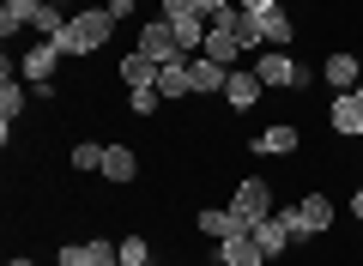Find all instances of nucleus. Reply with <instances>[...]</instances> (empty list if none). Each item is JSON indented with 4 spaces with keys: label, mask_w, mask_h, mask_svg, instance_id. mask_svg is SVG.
<instances>
[{
    "label": "nucleus",
    "mask_w": 363,
    "mask_h": 266,
    "mask_svg": "<svg viewBox=\"0 0 363 266\" xmlns=\"http://www.w3.org/2000/svg\"><path fill=\"white\" fill-rule=\"evenodd\" d=\"M109 31H116L109 6H85V13H73V18H67V31H61V37H49V43H61V55L85 61V55H97L109 43Z\"/></svg>",
    "instance_id": "nucleus-1"
},
{
    "label": "nucleus",
    "mask_w": 363,
    "mask_h": 266,
    "mask_svg": "<svg viewBox=\"0 0 363 266\" xmlns=\"http://www.w3.org/2000/svg\"><path fill=\"white\" fill-rule=\"evenodd\" d=\"M279 218L291 224V242H309V236H321L333 224V200L327 194H303L297 206H279Z\"/></svg>",
    "instance_id": "nucleus-2"
},
{
    "label": "nucleus",
    "mask_w": 363,
    "mask_h": 266,
    "mask_svg": "<svg viewBox=\"0 0 363 266\" xmlns=\"http://www.w3.org/2000/svg\"><path fill=\"white\" fill-rule=\"evenodd\" d=\"M255 79L267 91H303V67L291 61L285 49H267V55H255Z\"/></svg>",
    "instance_id": "nucleus-3"
},
{
    "label": "nucleus",
    "mask_w": 363,
    "mask_h": 266,
    "mask_svg": "<svg viewBox=\"0 0 363 266\" xmlns=\"http://www.w3.org/2000/svg\"><path fill=\"white\" fill-rule=\"evenodd\" d=\"M230 212L242 218L248 230H255L260 218H272L279 206H272V188H267V182H260V176H248V182H236V194H230Z\"/></svg>",
    "instance_id": "nucleus-4"
},
{
    "label": "nucleus",
    "mask_w": 363,
    "mask_h": 266,
    "mask_svg": "<svg viewBox=\"0 0 363 266\" xmlns=\"http://www.w3.org/2000/svg\"><path fill=\"white\" fill-rule=\"evenodd\" d=\"M140 55H152L157 67L188 61V55H182V37H176V25H169V18H145V25H140Z\"/></svg>",
    "instance_id": "nucleus-5"
},
{
    "label": "nucleus",
    "mask_w": 363,
    "mask_h": 266,
    "mask_svg": "<svg viewBox=\"0 0 363 266\" xmlns=\"http://www.w3.org/2000/svg\"><path fill=\"white\" fill-rule=\"evenodd\" d=\"M248 145H255V157H291V152H303V127L272 121V127H260Z\"/></svg>",
    "instance_id": "nucleus-6"
},
{
    "label": "nucleus",
    "mask_w": 363,
    "mask_h": 266,
    "mask_svg": "<svg viewBox=\"0 0 363 266\" xmlns=\"http://www.w3.org/2000/svg\"><path fill=\"white\" fill-rule=\"evenodd\" d=\"M61 266H121V248H109L104 236H91V242H61Z\"/></svg>",
    "instance_id": "nucleus-7"
},
{
    "label": "nucleus",
    "mask_w": 363,
    "mask_h": 266,
    "mask_svg": "<svg viewBox=\"0 0 363 266\" xmlns=\"http://www.w3.org/2000/svg\"><path fill=\"white\" fill-rule=\"evenodd\" d=\"M327 121H333V133H357L363 140V103H357V91H333V103H327Z\"/></svg>",
    "instance_id": "nucleus-8"
},
{
    "label": "nucleus",
    "mask_w": 363,
    "mask_h": 266,
    "mask_svg": "<svg viewBox=\"0 0 363 266\" xmlns=\"http://www.w3.org/2000/svg\"><path fill=\"white\" fill-rule=\"evenodd\" d=\"M55 61H61V43L43 37L37 49H25V61H18V73L30 79V85H55Z\"/></svg>",
    "instance_id": "nucleus-9"
},
{
    "label": "nucleus",
    "mask_w": 363,
    "mask_h": 266,
    "mask_svg": "<svg viewBox=\"0 0 363 266\" xmlns=\"http://www.w3.org/2000/svg\"><path fill=\"white\" fill-rule=\"evenodd\" d=\"M218 266H267V254H260L255 230H236V236L218 242Z\"/></svg>",
    "instance_id": "nucleus-10"
},
{
    "label": "nucleus",
    "mask_w": 363,
    "mask_h": 266,
    "mask_svg": "<svg viewBox=\"0 0 363 266\" xmlns=\"http://www.w3.org/2000/svg\"><path fill=\"white\" fill-rule=\"evenodd\" d=\"M255 31H260L267 49H285L297 37V18H291V6H272V13H255Z\"/></svg>",
    "instance_id": "nucleus-11"
},
{
    "label": "nucleus",
    "mask_w": 363,
    "mask_h": 266,
    "mask_svg": "<svg viewBox=\"0 0 363 266\" xmlns=\"http://www.w3.org/2000/svg\"><path fill=\"white\" fill-rule=\"evenodd\" d=\"M25 115V85H13V61H6V73H0V140L13 145V121Z\"/></svg>",
    "instance_id": "nucleus-12"
},
{
    "label": "nucleus",
    "mask_w": 363,
    "mask_h": 266,
    "mask_svg": "<svg viewBox=\"0 0 363 266\" xmlns=\"http://www.w3.org/2000/svg\"><path fill=\"white\" fill-rule=\"evenodd\" d=\"M321 79H327L333 91H357V85H363V61L339 49V55H327V61H321Z\"/></svg>",
    "instance_id": "nucleus-13"
},
{
    "label": "nucleus",
    "mask_w": 363,
    "mask_h": 266,
    "mask_svg": "<svg viewBox=\"0 0 363 266\" xmlns=\"http://www.w3.org/2000/svg\"><path fill=\"white\" fill-rule=\"evenodd\" d=\"M188 73H194V97H212L230 85V67H218L212 55H188Z\"/></svg>",
    "instance_id": "nucleus-14"
},
{
    "label": "nucleus",
    "mask_w": 363,
    "mask_h": 266,
    "mask_svg": "<svg viewBox=\"0 0 363 266\" xmlns=\"http://www.w3.org/2000/svg\"><path fill=\"white\" fill-rule=\"evenodd\" d=\"M104 182H116V188H128L133 176H140V157H133V145H104V170H97Z\"/></svg>",
    "instance_id": "nucleus-15"
},
{
    "label": "nucleus",
    "mask_w": 363,
    "mask_h": 266,
    "mask_svg": "<svg viewBox=\"0 0 363 266\" xmlns=\"http://www.w3.org/2000/svg\"><path fill=\"white\" fill-rule=\"evenodd\" d=\"M194 224H200V236H206V242H224V236H236V230H248L242 218L230 212V206H206V212H200Z\"/></svg>",
    "instance_id": "nucleus-16"
},
{
    "label": "nucleus",
    "mask_w": 363,
    "mask_h": 266,
    "mask_svg": "<svg viewBox=\"0 0 363 266\" xmlns=\"http://www.w3.org/2000/svg\"><path fill=\"white\" fill-rule=\"evenodd\" d=\"M255 242H260V254H267V260H279V254L291 248V224H285L279 212H272V218H260V224H255Z\"/></svg>",
    "instance_id": "nucleus-17"
},
{
    "label": "nucleus",
    "mask_w": 363,
    "mask_h": 266,
    "mask_svg": "<svg viewBox=\"0 0 363 266\" xmlns=\"http://www.w3.org/2000/svg\"><path fill=\"white\" fill-rule=\"evenodd\" d=\"M200 55H212L218 67H236V55H242V37H236L230 25H212V31H206V49H200Z\"/></svg>",
    "instance_id": "nucleus-18"
},
{
    "label": "nucleus",
    "mask_w": 363,
    "mask_h": 266,
    "mask_svg": "<svg viewBox=\"0 0 363 266\" xmlns=\"http://www.w3.org/2000/svg\"><path fill=\"white\" fill-rule=\"evenodd\" d=\"M260 79H255V67H248V73H230V85H224V103H230V109H255L260 103Z\"/></svg>",
    "instance_id": "nucleus-19"
},
{
    "label": "nucleus",
    "mask_w": 363,
    "mask_h": 266,
    "mask_svg": "<svg viewBox=\"0 0 363 266\" xmlns=\"http://www.w3.org/2000/svg\"><path fill=\"white\" fill-rule=\"evenodd\" d=\"M157 73H164V67H157L152 55H140V49L121 55V85H157Z\"/></svg>",
    "instance_id": "nucleus-20"
},
{
    "label": "nucleus",
    "mask_w": 363,
    "mask_h": 266,
    "mask_svg": "<svg viewBox=\"0 0 363 266\" xmlns=\"http://www.w3.org/2000/svg\"><path fill=\"white\" fill-rule=\"evenodd\" d=\"M157 91H164V103L169 97H194V73H188V61H169L164 73H157Z\"/></svg>",
    "instance_id": "nucleus-21"
},
{
    "label": "nucleus",
    "mask_w": 363,
    "mask_h": 266,
    "mask_svg": "<svg viewBox=\"0 0 363 266\" xmlns=\"http://www.w3.org/2000/svg\"><path fill=\"white\" fill-rule=\"evenodd\" d=\"M37 13H43V0H6L0 6V37H13L18 25H37Z\"/></svg>",
    "instance_id": "nucleus-22"
},
{
    "label": "nucleus",
    "mask_w": 363,
    "mask_h": 266,
    "mask_svg": "<svg viewBox=\"0 0 363 266\" xmlns=\"http://www.w3.org/2000/svg\"><path fill=\"white\" fill-rule=\"evenodd\" d=\"M67 164H73L79 176H97V170H104V145H91V140H79L73 152H67Z\"/></svg>",
    "instance_id": "nucleus-23"
},
{
    "label": "nucleus",
    "mask_w": 363,
    "mask_h": 266,
    "mask_svg": "<svg viewBox=\"0 0 363 266\" xmlns=\"http://www.w3.org/2000/svg\"><path fill=\"white\" fill-rule=\"evenodd\" d=\"M116 248H121V266H152V242L145 236H121Z\"/></svg>",
    "instance_id": "nucleus-24"
},
{
    "label": "nucleus",
    "mask_w": 363,
    "mask_h": 266,
    "mask_svg": "<svg viewBox=\"0 0 363 266\" xmlns=\"http://www.w3.org/2000/svg\"><path fill=\"white\" fill-rule=\"evenodd\" d=\"M157 103H164V91H157V85H133L128 91V109L133 115H157Z\"/></svg>",
    "instance_id": "nucleus-25"
},
{
    "label": "nucleus",
    "mask_w": 363,
    "mask_h": 266,
    "mask_svg": "<svg viewBox=\"0 0 363 266\" xmlns=\"http://www.w3.org/2000/svg\"><path fill=\"white\" fill-rule=\"evenodd\" d=\"M37 31H43V37H61V31H67V13H61V0H43V13H37Z\"/></svg>",
    "instance_id": "nucleus-26"
},
{
    "label": "nucleus",
    "mask_w": 363,
    "mask_h": 266,
    "mask_svg": "<svg viewBox=\"0 0 363 266\" xmlns=\"http://www.w3.org/2000/svg\"><path fill=\"white\" fill-rule=\"evenodd\" d=\"M188 13H194V0H157V18H169V25L188 18Z\"/></svg>",
    "instance_id": "nucleus-27"
},
{
    "label": "nucleus",
    "mask_w": 363,
    "mask_h": 266,
    "mask_svg": "<svg viewBox=\"0 0 363 266\" xmlns=\"http://www.w3.org/2000/svg\"><path fill=\"white\" fill-rule=\"evenodd\" d=\"M224 6H236V0H194V13H206V18H218Z\"/></svg>",
    "instance_id": "nucleus-28"
},
{
    "label": "nucleus",
    "mask_w": 363,
    "mask_h": 266,
    "mask_svg": "<svg viewBox=\"0 0 363 266\" xmlns=\"http://www.w3.org/2000/svg\"><path fill=\"white\" fill-rule=\"evenodd\" d=\"M133 6H140V0H109V18L121 25V18H133Z\"/></svg>",
    "instance_id": "nucleus-29"
},
{
    "label": "nucleus",
    "mask_w": 363,
    "mask_h": 266,
    "mask_svg": "<svg viewBox=\"0 0 363 266\" xmlns=\"http://www.w3.org/2000/svg\"><path fill=\"white\" fill-rule=\"evenodd\" d=\"M242 13H272V6H285V0H236Z\"/></svg>",
    "instance_id": "nucleus-30"
},
{
    "label": "nucleus",
    "mask_w": 363,
    "mask_h": 266,
    "mask_svg": "<svg viewBox=\"0 0 363 266\" xmlns=\"http://www.w3.org/2000/svg\"><path fill=\"white\" fill-rule=\"evenodd\" d=\"M351 218H363V188H357V194H351Z\"/></svg>",
    "instance_id": "nucleus-31"
},
{
    "label": "nucleus",
    "mask_w": 363,
    "mask_h": 266,
    "mask_svg": "<svg viewBox=\"0 0 363 266\" xmlns=\"http://www.w3.org/2000/svg\"><path fill=\"white\" fill-rule=\"evenodd\" d=\"M6 266H37V260H25V254H18V260H6Z\"/></svg>",
    "instance_id": "nucleus-32"
},
{
    "label": "nucleus",
    "mask_w": 363,
    "mask_h": 266,
    "mask_svg": "<svg viewBox=\"0 0 363 266\" xmlns=\"http://www.w3.org/2000/svg\"><path fill=\"white\" fill-rule=\"evenodd\" d=\"M285 6H309V0H285Z\"/></svg>",
    "instance_id": "nucleus-33"
},
{
    "label": "nucleus",
    "mask_w": 363,
    "mask_h": 266,
    "mask_svg": "<svg viewBox=\"0 0 363 266\" xmlns=\"http://www.w3.org/2000/svg\"><path fill=\"white\" fill-rule=\"evenodd\" d=\"M357 103H363V85H357Z\"/></svg>",
    "instance_id": "nucleus-34"
}]
</instances>
